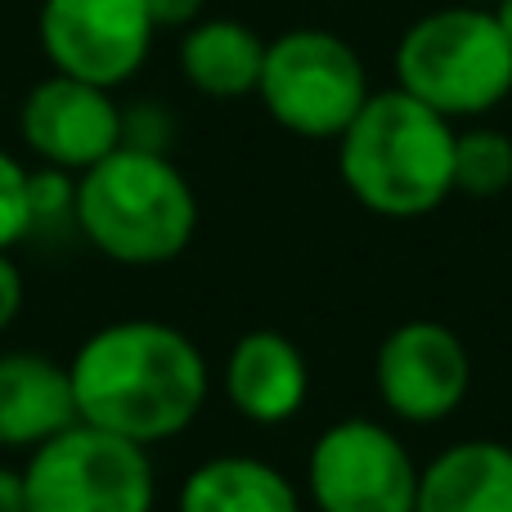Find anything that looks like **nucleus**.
Returning <instances> with one entry per match:
<instances>
[{"label": "nucleus", "mask_w": 512, "mask_h": 512, "mask_svg": "<svg viewBox=\"0 0 512 512\" xmlns=\"http://www.w3.org/2000/svg\"><path fill=\"white\" fill-rule=\"evenodd\" d=\"M68 382L77 423L153 450L198 423L212 396V364L167 319H117L72 351Z\"/></svg>", "instance_id": "1"}, {"label": "nucleus", "mask_w": 512, "mask_h": 512, "mask_svg": "<svg viewBox=\"0 0 512 512\" xmlns=\"http://www.w3.org/2000/svg\"><path fill=\"white\" fill-rule=\"evenodd\" d=\"M337 176L382 221L432 216L454 194V122L400 86L373 90L337 135Z\"/></svg>", "instance_id": "2"}, {"label": "nucleus", "mask_w": 512, "mask_h": 512, "mask_svg": "<svg viewBox=\"0 0 512 512\" xmlns=\"http://www.w3.org/2000/svg\"><path fill=\"white\" fill-rule=\"evenodd\" d=\"M72 230L113 265L153 270L194 243L198 194L171 153L122 144L77 176Z\"/></svg>", "instance_id": "3"}, {"label": "nucleus", "mask_w": 512, "mask_h": 512, "mask_svg": "<svg viewBox=\"0 0 512 512\" xmlns=\"http://www.w3.org/2000/svg\"><path fill=\"white\" fill-rule=\"evenodd\" d=\"M396 86L450 122L495 113L512 95V45L490 5H459L414 18L396 41Z\"/></svg>", "instance_id": "4"}, {"label": "nucleus", "mask_w": 512, "mask_h": 512, "mask_svg": "<svg viewBox=\"0 0 512 512\" xmlns=\"http://www.w3.org/2000/svg\"><path fill=\"white\" fill-rule=\"evenodd\" d=\"M27 512H153L158 508V468L149 450L72 423L45 445L27 450L23 468Z\"/></svg>", "instance_id": "5"}, {"label": "nucleus", "mask_w": 512, "mask_h": 512, "mask_svg": "<svg viewBox=\"0 0 512 512\" xmlns=\"http://www.w3.org/2000/svg\"><path fill=\"white\" fill-rule=\"evenodd\" d=\"M369 95L364 59L328 27H288L265 41L256 99L288 135L337 140Z\"/></svg>", "instance_id": "6"}, {"label": "nucleus", "mask_w": 512, "mask_h": 512, "mask_svg": "<svg viewBox=\"0 0 512 512\" xmlns=\"http://www.w3.org/2000/svg\"><path fill=\"white\" fill-rule=\"evenodd\" d=\"M418 468L396 427L351 414L310 441L301 490L315 512H414Z\"/></svg>", "instance_id": "7"}, {"label": "nucleus", "mask_w": 512, "mask_h": 512, "mask_svg": "<svg viewBox=\"0 0 512 512\" xmlns=\"http://www.w3.org/2000/svg\"><path fill=\"white\" fill-rule=\"evenodd\" d=\"M153 27L144 0H41L36 41L50 72L117 90L149 63Z\"/></svg>", "instance_id": "8"}, {"label": "nucleus", "mask_w": 512, "mask_h": 512, "mask_svg": "<svg viewBox=\"0 0 512 512\" xmlns=\"http://www.w3.org/2000/svg\"><path fill=\"white\" fill-rule=\"evenodd\" d=\"M373 387L396 423L436 427L463 409L472 391V355L441 319H405L378 342Z\"/></svg>", "instance_id": "9"}, {"label": "nucleus", "mask_w": 512, "mask_h": 512, "mask_svg": "<svg viewBox=\"0 0 512 512\" xmlns=\"http://www.w3.org/2000/svg\"><path fill=\"white\" fill-rule=\"evenodd\" d=\"M18 140L41 167L81 176L122 149V104L113 90L50 72L18 104Z\"/></svg>", "instance_id": "10"}, {"label": "nucleus", "mask_w": 512, "mask_h": 512, "mask_svg": "<svg viewBox=\"0 0 512 512\" xmlns=\"http://www.w3.org/2000/svg\"><path fill=\"white\" fill-rule=\"evenodd\" d=\"M221 391L252 427H283L310 400V360L279 328H248L221 364Z\"/></svg>", "instance_id": "11"}, {"label": "nucleus", "mask_w": 512, "mask_h": 512, "mask_svg": "<svg viewBox=\"0 0 512 512\" xmlns=\"http://www.w3.org/2000/svg\"><path fill=\"white\" fill-rule=\"evenodd\" d=\"M72 423L68 364L41 351H0V450H36Z\"/></svg>", "instance_id": "12"}, {"label": "nucleus", "mask_w": 512, "mask_h": 512, "mask_svg": "<svg viewBox=\"0 0 512 512\" xmlns=\"http://www.w3.org/2000/svg\"><path fill=\"white\" fill-rule=\"evenodd\" d=\"M414 512H512V445L472 436L418 468Z\"/></svg>", "instance_id": "13"}, {"label": "nucleus", "mask_w": 512, "mask_h": 512, "mask_svg": "<svg viewBox=\"0 0 512 512\" xmlns=\"http://www.w3.org/2000/svg\"><path fill=\"white\" fill-rule=\"evenodd\" d=\"M176 512H301V490L256 454H212L185 472Z\"/></svg>", "instance_id": "14"}, {"label": "nucleus", "mask_w": 512, "mask_h": 512, "mask_svg": "<svg viewBox=\"0 0 512 512\" xmlns=\"http://www.w3.org/2000/svg\"><path fill=\"white\" fill-rule=\"evenodd\" d=\"M265 41L239 18H198L180 36V77L207 99L256 95Z\"/></svg>", "instance_id": "15"}, {"label": "nucleus", "mask_w": 512, "mask_h": 512, "mask_svg": "<svg viewBox=\"0 0 512 512\" xmlns=\"http://www.w3.org/2000/svg\"><path fill=\"white\" fill-rule=\"evenodd\" d=\"M512 189V135L499 126L454 131V194L499 198Z\"/></svg>", "instance_id": "16"}, {"label": "nucleus", "mask_w": 512, "mask_h": 512, "mask_svg": "<svg viewBox=\"0 0 512 512\" xmlns=\"http://www.w3.org/2000/svg\"><path fill=\"white\" fill-rule=\"evenodd\" d=\"M32 234V167L0 149V252H14Z\"/></svg>", "instance_id": "17"}, {"label": "nucleus", "mask_w": 512, "mask_h": 512, "mask_svg": "<svg viewBox=\"0 0 512 512\" xmlns=\"http://www.w3.org/2000/svg\"><path fill=\"white\" fill-rule=\"evenodd\" d=\"M72 207H77V176H68L59 167H36L32 171V234L72 225Z\"/></svg>", "instance_id": "18"}, {"label": "nucleus", "mask_w": 512, "mask_h": 512, "mask_svg": "<svg viewBox=\"0 0 512 512\" xmlns=\"http://www.w3.org/2000/svg\"><path fill=\"white\" fill-rule=\"evenodd\" d=\"M171 113L158 104H135V108H122V144L131 149H149V153H167L171 149Z\"/></svg>", "instance_id": "19"}, {"label": "nucleus", "mask_w": 512, "mask_h": 512, "mask_svg": "<svg viewBox=\"0 0 512 512\" xmlns=\"http://www.w3.org/2000/svg\"><path fill=\"white\" fill-rule=\"evenodd\" d=\"M203 5L207 0H144L158 32H185V27H194L203 18Z\"/></svg>", "instance_id": "20"}, {"label": "nucleus", "mask_w": 512, "mask_h": 512, "mask_svg": "<svg viewBox=\"0 0 512 512\" xmlns=\"http://www.w3.org/2000/svg\"><path fill=\"white\" fill-rule=\"evenodd\" d=\"M23 297H27L23 270L14 265V256H9V252H0V333H9V324L18 319Z\"/></svg>", "instance_id": "21"}, {"label": "nucleus", "mask_w": 512, "mask_h": 512, "mask_svg": "<svg viewBox=\"0 0 512 512\" xmlns=\"http://www.w3.org/2000/svg\"><path fill=\"white\" fill-rule=\"evenodd\" d=\"M0 512H27L23 508V472L0 463Z\"/></svg>", "instance_id": "22"}, {"label": "nucleus", "mask_w": 512, "mask_h": 512, "mask_svg": "<svg viewBox=\"0 0 512 512\" xmlns=\"http://www.w3.org/2000/svg\"><path fill=\"white\" fill-rule=\"evenodd\" d=\"M490 14H495L499 32H504L508 45H512V0H495V5H490Z\"/></svg>", "instance_id": "23"}, {"label": "nucleus", "mask_w": 512, "mask_h": 512, "mask_svg": "<svg viewBox=\"0 0 512 512\" xmlns=\"http://www.w3.org/2000/svg\"><path fill=\"white\" fill-rule=\"evenodd\" d=\"M459 5H495V0H459Z\"/></svg>", "instance_id": "24"}]
</instances>
